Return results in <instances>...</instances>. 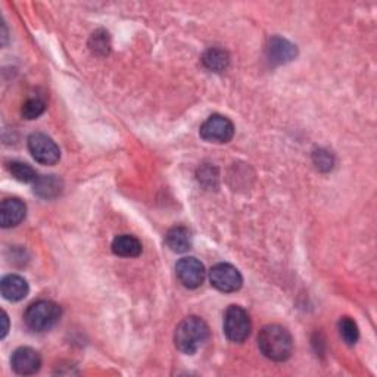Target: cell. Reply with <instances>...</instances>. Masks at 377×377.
<instances>
[{
    "instance_id": "obj_18",
    "label": "cell",
    "mask_w": 377,
    "mask_h": 377,
    "mask_svg": "<svg viewBox=\"0 0 377 377\" xmlns=\"http://www.w3.org/2000/svg\"><path fill=\"white\" fill-rule=\"evenodd\" d=\"M339 333L348 345H355L360 337V330H358L356 323L351 317H342L339 321Z\"/></svg>"
},
{
    "instance_id": "obj_11",
    "label": "cell",
    "mask_w": 377,
    "mask_h": 377,
    "mask_svg": "<svg viewBox=\"0 0 377 377\" xmlns=\"http://www.w3.org/2000/svg\"><path fill=\"white\" fill-rule=\"evenodd\" d=\"M296 46L282 37H273L268 42L267 55L273 64H286L296 58Z\"/></svg>"
},
{
    "instance_id": "obj_13",
    "label": "cell",
    "mask_w": 377,
    "mask_h": 377,
    "mask_svg": "<svg viewBox=\"0 0 377 377\" xmlns=\"http://www.w3.org/2000/svg\"><path fill=\"white\" fill-rule=\"evenodd\" d=\"M167 246L175 254H185L192 248V235L189 228L183 226H175L168 230L166 236Z\"/></svg>"
},
{
    "instance_id": "obj_21",
    "label": "cell",
    "mask_w": 377,
    "mask_h": 377,
    "mask_svg": "<svg viewBox=\"0 0 377 377\" xmlns=\"http://www.w3.org/2000/svg\"><path fill=\"white\" fill-rule=\"evenodd\" d=\"M314 163L321 171H329L333 168V156L326 151H318L314 153Z\"/></svg>"
},
{
    "instance_id": "obj_20",
    "label": "cell",
    "mask_w": 377,
    "mask_h": 377,
    "mask_svg": "<svg viewBox=\"0 0 377 377\" xmlns=\"http://www.w3.org/2000/svg\"><path fill=\"white\" fill-rule=\"evenodd\" d=\"M91 47L95 53H99V55H108V53H110V49H111L110 34L103 30L96 31L91 39Z\"/></svg>"
},
{
    "instance_id": "obj_5",
    "label": "cell",
    "mask_w": 377,
    "mask_h": 377,
    "mask_svg": "<svg viewBox=\"0 0 377 377\" xmlns=\"http://www.w3.org/2000/svg\"><path fill=\"white\" fill-rule=\"evenodd\" d=\"M209 282L215 287V289L224 292V294H231L238 292L242 284L243 279L240 272L236 267H233L231 264L220 262L217 265H214L209 270Z\"/></svg>"
},
{
    "instance_id": "obj_10",
    "label": "cell",
    "mask_w": 377,
    "mask_h": 377,
    "mask_svg": "<svg viewBox=\"0 0 377 377\" xmlns=\"http://www.w3.org/2000/svg\"><path fill=\"white\" fill-rule=\"evenodd\" d=\"M27 207L23 201L16 199V197H11V199H5L0 207V224L4 228H11L18 224H21L25 219Z\"/></svg>"
},
{
    "instance_id": "obj_19",
    "label": "cell",
    "mask_w": 377,
    "mask_h": 377,
    "mask_svg": "<svg viewBox=\"0 0 377 377\" xmlns=\"http://www.w3.org/2000/svg\"><path fill=\"white\" fill-rule=\"evenodd\" d=\"M45 111H46L45 100H42L39 98H33V99H28L23 105L21 114L27 120H35V118H39Z\"/></svg>"
},
{
    "instance_id": "obj_14",
    "label": "cell",
    "mask_w": 377,
    "mask_h": 377,
    "mask_svg": "<svg viewBox=\"0 0 377 377\" xmlns=\"http://www.w3.org/2000/svg\"><path fill=\"white\" fill-rule=\"evenodd\" d=\"M112 253L122 258H136L141 254V243L132 235H121L112 242Z\"/></svg>"
},
{
    "instance_id": "obj_8",
    "label": "cell",
    "mask_w": 377,
    "mask_h": 377,
    "mask_svg": "<svg viewBox=\"0 0 377 377\" xmlns=\"http://www.w3.org/2000/svg\"><path fill=\"white\" fill-rule=\"evenodd\" d=\"M175 273L180 283L187 289H197L205 280L204 264L193 257L182 258L175 265Z\"/></svg>"
},
{
    "instance_id": "obj_16",
    "label": "cell",
    "mask_w": 377,
    "mask_h": 377,
    "mask_svg": "<svg viewBox=\"0 0 377 377\" xmlns=\"http://www.w3.org/2000/svg\"><path fill=\"white\" fill-rule=\"evenodd\" d=\"M202 62L209 71H214V73H221V71H224L228 66L230 59H228L227 52L221 49H209L204 53Z\"/></svg>"
},
{
    "instance_id": "obj_22",
    "label": "cell",
    "mask_w": 377,
    "mask_h": 377,
    "mask_svg": "<svg viewBox=\"0 0 377 377\" xmlns=\"http://www.w3.org/2000/svg\"><path fill=\"white\" fill-rule=\"evenodd\" d=\"M2 321H4V329H2V335H0V337L4 339L8 335V330H9V320H8L6 313L2 314Z\"/></svg>"
},
{
    "instance_id": "obj_9",
    "label": "cell",
    "mask_w": 377,
    "mask_h": 377,
    "mask_svg": "<svg viewBox=\"0 0 377 377\" xmlns=\"http://www.w3.org/2000/svg\"><path fill=\"white\" fill-rule=\"evenodd\" d=\"M12 369L15 373L21 376H31L35 374L42 367V358L40 354L28 347L18 348L11 360Z\"/></svg>"
},
{
    "instance_id": "obj_12",
    "label": "cell",
    "mask_w": 377,
    "mask_h": 377,
    "mask_svg": "<svg viewBox=\"0 0 377 377\" xmlns=\"http://www.w3.org/2000/svg\"><path fill=\"white\" fill-rule=\"evenodd\" d=\"M0 291H2V295L5 299L11 302H18L28 295L30 287L24 277L18 276V274H9L2 279V283H0Z\"/></svg>"
},
{
    "instance_id": "obj_7",
    "label": "cell",
    "mask_w": 377,
    "mask_h": 377,
    "mask_svg": "<svg viewBox=\"0 0 377 377\" xmlns=\"http://www.w3.org/2000/svg\"><path fill=\"white\" fill-rule=\"evenodd\" d=\"M235 136V125L224 117L214 114L201 125V137L211 143H227Z\"/></svg>"
},
{
    "instance_id": "obj_3",
    "label": "cell",
    "mask_w": 377,
    "mask_h": 377,
    "mask_svg": "<svg viewBox=\"0 0 377 377\" xmlns=\"http://www.w3.org/2000/svg\"><path fill=\"white\" fill-rule=\"evenodd\" d=\"M62 310L53 301H37L31 303L24 314V321L33 332H47L61 320Z\"/></svg>"
},
{
    "instance_id": "obj_17",
    "label": "cell",
    "mask_w": 377,
    "mask_h": 377,
    "mask_svg": "<svg viewBox=\"0 0 377 377\" xmlns=\"http://www.w3.org/2000/svg\"><path fill=\"white\" fill-rule=\"evenodd\" d=\"M8 170L15 180L21 183H35V180L39 178L37 173H35V170L31 166L20 163V161H12V163H9Z\"/></svg>"
},
{
    "instance_id": "obj_2",
    "label": "cell",
    "mask_w": 377,
    "mask_h": 377,
    "mask_svg": "<svg viewBox=\"0 0 377 377\" xmlns=\"http://www.w3.org/2000/svg\"><path fill=\"white\" fill-rule=\"evenodd\" d=\"M208 337L209 327L207 323L201 317L190 315L177 326L174 333V344L180 352L193 355L204 347Z\"/></svg>"
},
{
    "instance_id": "obj_6",
    "label": "cell",
    "mask_w": 377,
    "mask_h": 377,
    "mask_svg": "<svg viewBox=\"0 0 377 377\" xmlns=\"http://www.w3.org/2000/svg\"><path fill=\"white\" fill-rule=\"evenodd\" d=\"M28 149L33 158L43 166H55L61 159L57 143L43 133H34L28 137Z\"/></svg>"
},
{
    "instance_id": "obj_1",
    "label": "cell",
    "mask_w": 377,
    "mask_h": 377,
    "mask_svg": "<svg viewBox=\"0 0 377 377\" xmlns=\"http://www.w3.org/2000/svg\"><path fill=\"white\" fill-rule=\"evenodd\" d=\"M258 347L268 360L282 363L292 355L294 339L286 327L268 325L258 335Z\"/></svg>"
},
{
    "instance_id": "obj_4",
    "label": "cell",
    "mask_w": 377,
    "mask_h": 377,
    "mask_svg": "<svg viewBox=\"0 0 377 377\" xmlns=\"http://www.w3.org/2000/svg\"><path fill=\"white\" fill-rule=\"evenodd\" d=\"M250 329V318L248 313L239 307V305H230L224 314V333L228 340L236 344H242L249 337Z\"/></svg>"
},
{
    "instance_id": "obj_15",
    "label": "cell",
    "mask_w": 377,
    "mask_h": 377,
    "mask_svg": "<svg viewBox=\"0 0 377 377\" xmlns=\"http://www.w3.org/2000/svg\"><path fill=\"white\" fill-rule=\"evenodd\" d=\"M62 190V182L57 175H43L39 177L34 183V193H37L40 197L45 199H53L61 195Z\"/></svg>"
}]
</instances>
